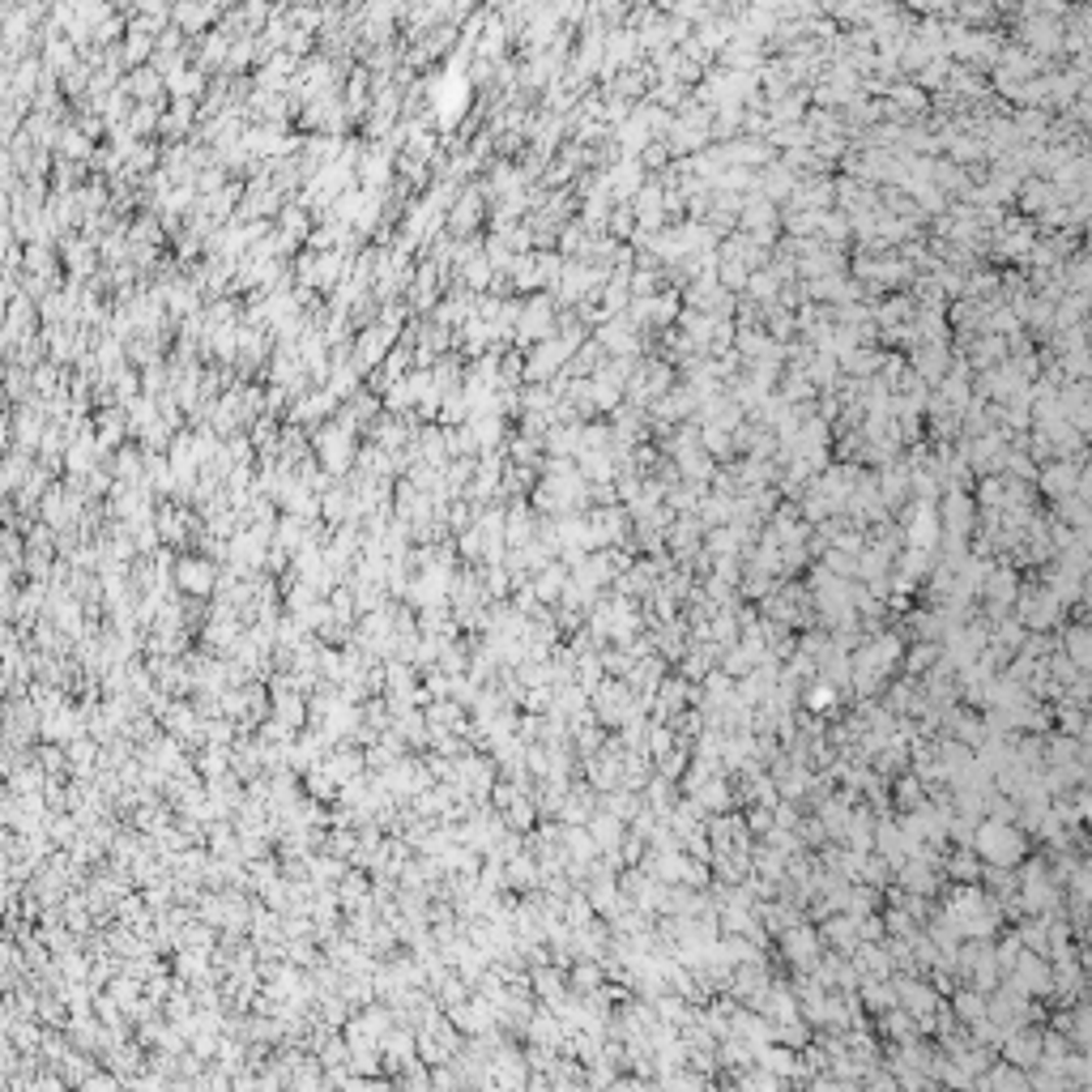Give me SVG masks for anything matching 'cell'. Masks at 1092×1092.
I'll return each instance as SVG.
<instances>
[{"label": "cell", "mask_w": 1092, "mask_h": 1092, "mask_svg": "<svg viewBox=\"0 0 1092 1092\" xmlns=\"http://www.w3.org/2000/svg\"><path fill=\"white\" fill-rule=\"evenodd\" d=\"M978 849L982 854L990 858V862H999V866H1007V862H1015L1020 858V849H1025V841L1015 837L1007 823H986V828L978 833Z\"/></svg>", "instance_id": "cell-1"}, {"label": "cell", "mask_w": 1092, "mask_h": 1092, "mask_svg": "<svg viewBox=\"0 0 1092 1092\" xmlns=\"http://www.w3.org/2000/svg\"><path fill=\"white\" fill-rule=\"evenodd\" d=\"M180 576H184V585H188L192 594H205V589L213 585V572H209V568H201V564H184V568H180Z\"/></svg>", "instance_id": "cell-2"}, {"label": "cell", "mask_w": 1092, "mask_h": 1092, "mask_svg": "<svg viewBox=\"0 0 1092 1092\" xmlns=\"http://www.w3.org/2000/svg\"><path fill=\"white\" fill-rule=\"evenodd\" d=\"M1007 1054H1011V1062H1037V1037H1011Z\"/></svg>", "instance_id": "cell-3"}, {"label": "cell", "mask_w": 1092, "mask_h": 1092, "mask_svg": "<svg viewBox=\"0 0 1092 1092\" xmlns=\"http://www.w3.org/2000/svg\"><path fill=\"white\" fill-rule=\"evenodd\" d=\"M905 990H909V994H905V1003L913 1007V1015H921V1011H931V1007H935V999H931V994L921 990V986H905Z\"/></svg>", "instance_id": "cell-4"}, {"label": "cell", "mask_w": 1092, "mask_h": 1092, "mask_svg": "<svg viewBox=\"0 0 1092 1092\" xmlns=\"http://www.w3.org/2000/svg\"><path fill=\"white\" fill-rule=\"evenodd\" d=\"M1072 645H1076V658H1080V662H1092V640H1088L1084 632H1076Z\"/></svg>", "instance_id": "cell-5"}]
</instances>
